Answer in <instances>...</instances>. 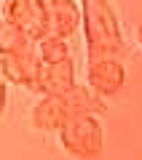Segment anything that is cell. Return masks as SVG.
<instances>
[{
	"instance_id": "cell-3",
	"label": "cell",
	"mask_w": 142,
	"mask_h": 160,
	"mask_svg": "<svg viewBox=\"0 0 142 160\" xmlns=\"http://www.w3.org/2000/svg\"><path fill=\"white\" fill-rule=\"evenodd\" d=\"M3 19H8L30 43H38L48 35L46 0H8L3 8Z\"/></svg>"
},
{
	"instance_id": "cell-6",
	"label": "cell",
	"mask_w": 142,
	"mask_h": 160,
	"mask_svg": "<svg viewBox=\"0 0 142 160\" xmlns=\"http://www.w3.org/2000/svg\"><path fill=\"white\" fill-rule=\"evenodd\" d=\"M70 86H75V64L73 59H64L59 64H40L32 88L40 91L43 96H59Z\"/></svg>"
},
{
	"instance_id": "cell-9",
	"label": "cell",
	"mask_w": 142,
	"mask_h": 160,
	"mask_svg": "<svg viewBox=\"0 0 142 160\" xmlns=\"http://www.w3.org/2000/svg\"><path fill=\"white\" fill-rule=\"evenodd\" d=\"M35 53H38L40 64H59L64 59H70V46H67V40H62V38L46 35L43 40L35 43Z\"/></svg>"
},
{
	"instance_id": "cell-8",
	"label": "cell",
	"mask_w": 142,
	"mask_h": 160,
	"mask_svg": "<svg viewBox=\"0 0 142 160\" xmlns=\"http://www.w3.org/2000/svg\"><path fill=\"white\" fill-rule=\"evenodd\" d=\"M70 120V112L64 107L62 96H43L32 109V123L40 131H59Z\"/></svg>"
},
{
	"instance_id": "cell-5",
	"label": "cell",
	"mask_w": 142,
	"mask_h": 160,
	"mask_svg": "<svg viewBox=\"0 0 142 160\" xmlns=\"http://www.w3.org/2000/svg\"><path fill=\"white\" fill-rule=\"evenodd\" d=\"M89 88L97 96H115L126 83V69L118 59H102V62L89 64Z\"/></svg>"
},
{
	"instance_id": "cell-10",
	"label": "cell",
	"mask_w": 142,
	"mask_h": 160,
	"mask_svg": "<svg viewBox=\"0 0 142 160\" xmlns=\"http://www.w3.org/2000/svg\"><path fill=\"white\" fill-rule=\"evenodd\" d=\"M30 46H32V43H30L8 19H0V56L19 53V51H24V48H30Z\"/></svg>"
},
{
	"instance_id": "cell-12",
	"label": "cell",
	"mask_w": 142,
	"mask_h": 160,
	"mask_svg": "<svg viewBox=\"0 0 142 160\" xmlns=\"http://www.w3.org/2000/svg\"><path fill=\"white\" fill-rule=\"evenodd\" d=\"M137 38H139V46H142V27H139V32H137Z\"/></svg>"
},
{
	"instance_id": "cell-1",
	"label": "cell",
	"mask_w": 142,
	"mask_h": 160,
	"mask_svg": "<svg viewBox=\"0 0 142 160\" xmlns=\"http://www.w3.org/2000/svg\"><path fill=\"white\" fill-rule=\"evenodd\" d=\"M80 24L89 64L102 59H118V53L123 51V35L118 16L107 0H80Z\"/></svg>"
},
{
	"instance_id": "cell-7",
	"label": "cell",
	"mask_w": 142,
	"mask_h": 160,
	"mask_svg": "<svg viewBox=\"0 0 142 160\" xmlns=\"http://www.w3.org/2000/svg\"><path fill=\"white\" fill-rule=\"evenodd\" d=\"M48 8V35L54 38H73L80 27V6L75 0H46Z\"/></svg>"
},
{
	"instance_id": "cell-4",
	"label": "cell",
	"mask_w": 142,
	"mask_h": 160,
	"mask_svg": "<svg viewBox=\"0 0 142 160\" xmlns=\"http://www.w3.org/2000/svg\"><path fill=\"white\" fill-rule=\"evenodd\" d=\"M38 53H35V43L30 48L19 53H8V56H0V72L6 78V83H14V86H35V78H38Z\"/></svg>"
},
{
	"instance_id": "cell-11",
	"label": "cell",
	"mask_w": 142,
	"mask_h": 160,
	"mask_svg": "<svg viewBox=\"0 0 142 160\" xmlns=\"http://www.w3.org/2000/svg\"><path fill=\"white\" fill-rule=\"evenodd\" d=\"M6 102H8V83H6V78H3V72H0V118L6 112Z\"/></svg>"
},
{
	"instance_id": "cell-2",
	"label": "cell",
	"mask_w": 142,
	"mask_h": 160,
	"mask_svg": "<svg viewBox=\"0 0 142 160\" xmlns=\"http://www.w3.org/2000/svg\"><path fill=\"white\" fill-rule=\"evenodd\" d=\"M59 142H62L64 152L75 155L80 160H94L102 155L105 147V131L97 115H78L70 118L62 128H59Z\"/></svg>"
}]
</instances>
